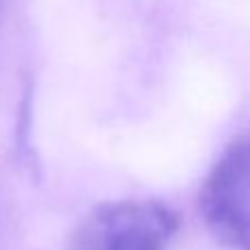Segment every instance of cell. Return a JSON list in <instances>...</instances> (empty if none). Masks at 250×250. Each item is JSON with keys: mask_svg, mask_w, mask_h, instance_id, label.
<instances>
[{"mask_svg": "<svg viewBox=\"0 0 250 250\" xmlns=\"http://www.w3.org/2000/svg\"><path fill=\"white\" fill-rule=\"evenodd\" d=\"M178 230L180 215L163 200H110L79 222L70 250H171Z\"/></svg>", "mask_w": 250, "mask_h": 250, "instance_id": "obj_1", "label": "cell"}, {"mask_svg": "<svg viewBox=\"0 0 250 250\" xmlns=\"http://www.w3.org/2000/svg\"><path fill=\"white\" fill-rule=\"evenodd\" d=\"M198 208L211 237L226 250H250V132L229 141L200 187Z\"/></svg>", "mask_w": 250, "mask_h": 250, "instance_id": "obj_2", "label": "cell"}, {"mask_svg": "<svg viewBox=\"0 0 250 250\" xmlns=\"http://www.w3.org/2000/svg\"><path fill=\"white\" fill-rule=\"evenodd\" d=\"M2 4H4V0H0V11H2Z\"/></svg>", "mask_w": 250, "mask_h": 250, "instance_id": "obj_3", "label": "cell"}]
</instances>
